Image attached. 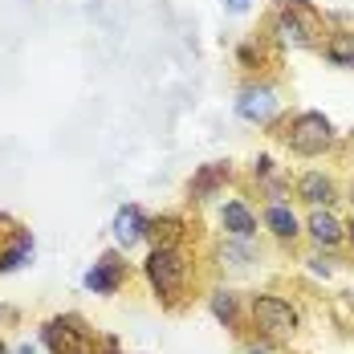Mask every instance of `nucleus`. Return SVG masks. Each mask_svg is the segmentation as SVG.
<instances>
[{
    "mask_svg": "<svg viewBox=\"0 0 354 354\" xmlns=\"http://www.w3.org/2000/svg\"><path fill=\"white\" fill-rule=\"evenodd\" d=\"M147 228H151V216L142 212L139 204H122L118 212L110 216V241H114V248H122V252L139 248L147 241Z\"/></svg>",
    "mask_w": 354,
    "mask_h": 354,
    "instance_id": "obj_8",
    "label": "nucleus"
},
{
    "mask_svg": "<svg viewBox=\"0 0 354 354\" xmlns=\"http://www.w3.org/2000/svg\"><path fill=\"white\" fill-rule=\"evenodd\" d=\"M236 57H241V66H252L261 53H257V45H241V53H236Z\"/></svg>",
    "mask_w": 354,
    "mask_h": 354,
    "instance_id": "obj_23",
    "label": "nucleus"
},
{
    "mask_svg": "<svg viewBox=\"0 0 354 354\" xmlns=\"http://www.w3.org/2000/svg\"><path fill=\"white\" fill-rule=\"evenodd\" d=\"M241 354H277V351L269 346V338H252V342H245V351Z\"/></svg>",
    "mask_w": 354,
    "mask_h": 354,
    "instance_id": "obj_22",
    "label": "nucleus"
},
{
    "mask_svg": "<svg viewBox=\"0 0 354 354\" xmlns=\"http://www.w3.org/2000/svg\"><path fill=\"white\" fill-rule=\"evenodd\" d=\"M351 142H354V127H351Z\"/></svg>",
    "mask_w": 354,
    "mask_h": 354,
    "instance_id": "obj_28",
    "label": "nucleus"
},
{
    "mask_svg": "<svg viewBox=\"0 0 354 354\" xmlns=\"http://www.w3.org/2000/svg\"><path fill=\"white\" fill-rule=\"evenodd\" d=\"M41 342H45L49 354H86V346H90V326L77 318V314L49 318L41 326Z\"/></svg>",
    "mask_w": 354,
    "mask_h": 354,
    "instance_id": "obj_6",
    "label": "nucleus"
},
{
    "mask_svg": "<svg viewBox=\"0 0 354 354\" xmlns=\"http://www.w3.org/2000/svg\"><path fill=\"white\" fill-rule=\"evenodd\" d=\"M12 354H37V346H33V342H25L21 351H12Z\"/></svg>",
    "mask_w": 354,
    "mask_h": 354,
    "instance_id": "obj_24",
    "label": "nucleus"
},
{
    "mask_svg": "<svg viewBox=\"0 0 354 354\" xmlns=\"http://www.w3.org/2000/svg\"><path fill=\"white\" fill-rule=\"evenodd\" d=\"M208 314H212L224 330H241V293L228 289V285L212 289V293H208Z\"/></svg>",
    "mask_w": 354,
    "mask_h": 354,
    "instance_id": "obj_16",
    "label": "nucleus"
},
{
    "mask_svg": "<svg viewBox=\"0 0 354 354\" xmlns=\"http://www.w3.org/2000/svg\"><path fill=\"white\" fill-rule=\"evenodd\" d=\"M142 277L151 285V293L167 306H176L179 293L187 289V277H192V261L183 245H171V248H151L147 261H142Z\"/></svg>",
    "mask_w": 354,
    "mask_h": 354,
    "instance_id": "obj_1",
    "label": "nucleus"
},
{
    "mask_svg": "<svg viewBox=\"0 0 354 354\" xmlns=\"http://www.w3.org/2000/svg\"><path fill=\"white\" fill-rule=\"evenodd\" d=\"M306 269H310L314 277H322V281H326V277H334V257H330V248L310 252V257H306Z\"/></svg>",
    "mask_w": 354,
    "mask_h": 354,
    "instance_id": "obj_19",
    "label": "nucleus"
},
{
    "mask_svg": "<svg viewBox=\"0 0 354 354\" xmlns=\"http://www.w3.org/2000/svg\"><path fill=\"white\" fill-rule=\"evenodd\" d=\"M127 281V261H122V248H110L102 252L86 273H82V289L86 293H98V297H114Z\"/></svg>",
    "mask_w": 354,
    "mask_h": 354,
    "instance_id": "obj_7",
    "label": "nucleus"
},
{
    "mask_svg": "<svg viewBox=\"0 0 354 354\" xmlns=\"http://www.w3.org/2000/svg\"><path fill=\"white\" fill-rule=\"evenodd\" d=\"M220 228H224V236L257 241V232H261V216L252 212L241 196H232V200H224V204H220Z\"/></svg>",
    "mask_w": 354,
    "mask_h": 354,
    "instance_id": "obj_10",
    "label": "nucleus"
},
{
    "mask_svg": "<svg viewBox=\"0 0 354 354\" xmlns=\"http://www.w3.org/2000/svg\"><path fill=\"white\" fill-rule=\"evenodd\" d=\"M334 139H338V131H334V122H330L322 110H301V114H293L289 127H285V147H289L293 155H301V159H314L322 151H330Z\"/></svg>",
    "mask_w": 354,
    "mask_h": 354,
    "instance_id": "obj_3",
    "label": "nucleus"
},
{
    "mask_svg": "<svg viewBox=\"0 0 354 354\" xmlns=\"http://www.w3.org/2000/svg\"><path fill=\"white\" fill-rule=\"evenodd\" d=\"M224 12L228 17H245V12H252V0H224Z\"/></svg>",
    "mask_w": 354,
    "mask_h": 354,
    "instance_id": "obj_21",
    "label": "nucleus"
},
{
    "mask_svg": "<svg viewBox=\"0 0 354 354\" xmlns=\"http://www.w3.org/2000/svg\"><path fill=\"white\" fill-rule=\"evenodd\" d=\"M0 354H12V351H8V346H4V342H0Z\"/></svg>",
    "mask_w": 354,
    "mask_h": 354,
    "instance_id": "obj_26",
    "label": "nucleus"
},
{
    "mask_svg": "<svg viewBox=\"0 0 354 354\" xmlns=\"http://www.w3.org/2000/svg\"><path fill=\"white\" fill-rule=\"evenodd\" d=\"M346 200H351V204H354V183H351V196H346Z\"/></svg>",
    "mask_w": 354,
    "mask_h": 354,
    "instance_id": "obj_27",
    "label": "nucleus"
},
{
    "mask_svg": "<svg viewBox=\"0 0 354 354\" xmlns=\"http://www.w3.org/2000/svg\"><path fill=\"white\" fill-rule=\"evenodd\" d=\"M147 241H151V248L179 245V241H183V220H179V216H155L151 228H147Z\"/></svg>",
    "mask_w": 354,
    "mask_h": 354,
    "instance_id": "obj_18",
    "label": "nucleus"
},
{
    "mask_svg": "<svg viewBox=\"0 0 354 354\" xmlns=\"http://www.w3.org/2000/svg\"><path fill=\"white\" fill-rule=\"evenodd\" d=\"M346 245L354 248V220H351V224H346Z\"/></svg>",
    "mask_w": 354,
    "mask_h": 354,
    "instance_id": "obj_25",
    "label": "nucleus"
},
{
    "mask_svg": "<svg viewBox=\"0 0 354 354\" xmlns=\"http://www.w3.org/2000/svg\"><path fill=\"white\" fill-rule=\"evenodd\" d=\"M297 200H301L306 208H334V204L342 200V192H338L334 176H326V171H306V176L297 179Z\"/></svg>",
    "mask_w": 354,
    "mask_h": 354,
    "instance_id": "obj_11",
    "label": "nucleus"
},
{
    "mask_svg": "<svg viewBox=\"0 0 354 354\" xmlns=\"http://www.w3.org/2000/svg\"><path fill=\"white\" fill-rule=\"evenodd\" d=\"M273 37L289 49H314L318 45V12L306 0H277Z\"/></svg>",
    "mask_w": 354,
    "mask_h": 354,
    "instance_id": "obj_4",
    "label": "nucleus"
},
{
    "mask_svg": "<svg viewBox=\"0 0 354 354\" xmlns=\"http://www.w3.org/2000/svg\"><path fill=\"white\" fill-rule=\"evenodd\" d=\"M232 110H236V118L248 122V127H269L277 118V110H281V98H277V90L269 82H245L236 90Z\"/></svg>",
    "mask_w": 354,
    "mask_h": 354,
    "instance_id": "obj_5",
    "label": "nucleus"
},
{
    "mask_svg": "<svg viewBox=\"0 0 354 354\" xmlns=\"http://www.w3.org/2000/svg\"><path fill=\"white\" fill-rule=\"evenodd\" d=\"M277 176V163H273V155H257L252 159V179H261V183H273Z\"/></svg>",
    "mask_w": 354,
    "mask_h": 354,
    "instance_id": "obj_20",
    "label": "nucleus"
},
{
    "mask_svg": "<svg viewBox=\"0 0 354 354\" xmlns=\"http://www.w3.org/2000/svg\"><path fill=\"white\" fill-rule=\"evenodd\" d=\"M228 163H204L196 176L187 179V200H196V204H204V200H212L220 196V187L228 183Z\"/></svg>",
    "mask_w": 354,
    "mask_h": 354,
    "instance_id": "obj_14",
    "label": "nucleus"
},
{
    "mask_svg": "<svg viewBox=\"0 0 354 354\" xmlns=\"http://www.w3.org/2000/svg\"><path fill=\"white\" fill-rule=\"evenodd\" d=\"M248 318L261 330V338H293V334L301 330L297 306H293L289 297H281V293H252Z\"/></svg>",
    "mask_w": 354,
    "mask_h": 354,
    "instance_id": "obj_2",
    "label": "nucleus"
},
{
    "mask_svg": "<svg viewBox=\"0 0 354 354\" xmlns=\"http://www.w3.org/2000/svg\"><path fill=\"white\" fill-rule=\"evenodd\" d=\"M261 228H269L281 245H293L297 236H306V228H301V216L293 212L285 200H269V208L261 212Z\"/></svg>",
    "mask_w": 354,
    "mask_h": 354,
    "instance_id": "obj_12",
    "label": "nucleus"
},
{
    "mask_svg": "<svg viewBox=\"0 0 354 354\" xmlns=\"http://www.w3.org/2000/svg\"><path fill=\"white\" fill-rule=\"evenodd\" d=\"M322 53H326V62L334 66V70H354V33H330L326 37V45H322Z\"/></svg>",
    "mask_w": 354,
    "mask_h": 354,
    "instance_id": "obj_17",
    "label": "nucleus"
},
{
    "mask_svg": "<svg viewBox=\"0 0 354 354\" xmlns=\"http://www.w3.org/2000/svg\"><path fill=\"white\" fill-rule=\"evenodd\" d=\"M216 261H220V269H228V273H252V269L261 265V245H257V241L224 236V245H220V252H216Z\"/></svg>",
    "mask_w": 354,
    "mask_h": 354,
    "instance_id": "obj_13",
    "label": "nucleus"
},
{
    "mask_svg": "<svg viewBox=\"0 0 354 354\" xmlns=\"http://www.w3.org/2000/svg\"><path fill=\"white\" fill-rule=\"evenodd\" d=\"M33 232H25V228H17L12 232V241L0 248V277H8V273H21L25 265H33Z\"/></svg>",
    "mask_w": 354,
    "mask_h": 354,
    "instance_id": "obj_15",
    "label": "nucleus"
},
{
    "mask_svg": "<svg viewBox=\"0 0 354 354\" xmlns=\"http://www.w3.org/2000/svg\"><path fill=\"white\" fill-rule=\"evenodd\" d=\"M301 228L314 241V248H338L346 241V224L338 220L334 208H310V216L301 220Z\"/></svg>",
    "mask_w": 354,
    "mask_h": 354,
    "instance_id": "obj_9",
    "label": "nucleus"
}]
</instances>
